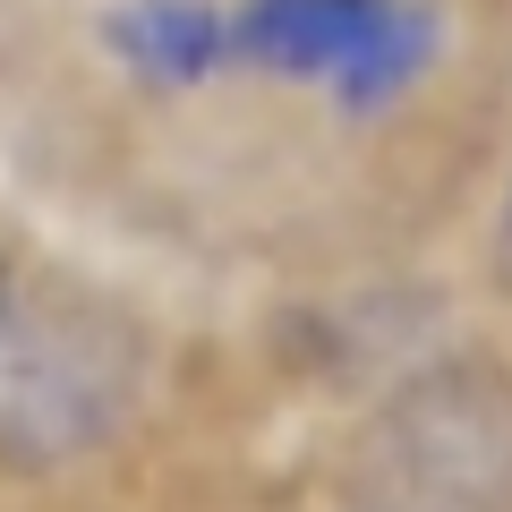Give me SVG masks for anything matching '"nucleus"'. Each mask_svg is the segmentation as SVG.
I'll return each instance as SVG.
<instances>
[{
    "label": "nucleus",
    "mask_w": 512,
    "mask_h": 512,
    "mask_svg": "<svg viewBox=\"0 0 512 512\" xmlns=\"http://www.w3.org/2000/svg\"><path fill=\"white\" fill-rule=\"evenodd\" d=\"M154 402V333L103 274L0 231V478L52 487L111 461Z\"/></svg>",
    "instance_id": "1"
},
{
    "label": "nucleus",
    "mask_w": 512,
    "mask_h": 512,
    "mask_svg": "<svg viewBox=\"0 0 512 512\" xmlns=\"http://www.w3.org/2000/svg\"><path fill=\"white\" fill-rule=\"evenodd\" d=\"M495 248H504V265H512V188H504V214H495Z\"/></svg>",
    "instance_id": "4"
},
{
    "label": "nucleus",
    "mask_w": 512,
    "mask_h": 512,
    "mask_svg": "<svg viewBox=\"0 0 512 512\" xmlns=\"http://www.w3.org/2000/svg\"><path fill=\"white\" fill-rule=\"evenodd\" d=\"M333 512H512V367H402L333 461Z\"/></svg>",
    "instance_id": "2"
},
{
    "label": "nucleus",
    "mask_w": 512,
    "mask_h": 512,
    "mask_svg": "<svg viewBox=\"0 0 512 512\" xmlns=\"http://www.w3.org/2000/svg\"><path fill=\"white\" fill-rule=\"evenodd\" d=\"M444 52L427 0H239L222 9V69L325 94L342 120H384Z\"/></svg>",
    "instance_id": "3"
}]
</instances>
